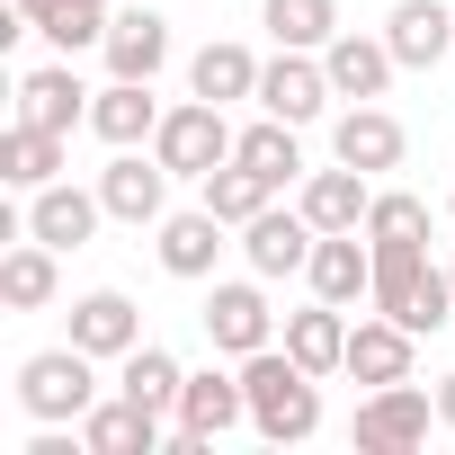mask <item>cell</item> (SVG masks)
I'll return each instance as SVG.
<instances>
[{"mask_svg": "<svg viewBox=\"0 0 455 455\" xmlns=\"http://www.w3.org/2000/svg\"><path fill=\"white\" fill-rule=\"evenodd\" d=\"M242 384H251V428H259L268 446H304V437L322 428V375L295 366L286 339L259 348V357H242Z\"/></svg>", "mask_w": 455, "mask_h": 455, "instance_id": "1", "label": "cell"}, {"mask_svg": "<svg viewBox=\"0 0 455 455\" xmlns=\"http://www.w3.org/2000/svg\"><path fill=\"white\" fill-rule=\"evenodd\" d=\"M375 313H393L402 331L437 339L455 313V277L428 268V242H375Z\"/></svg>", "mask_w": 455, "mask_h": 455, "instance_id": "2", "label": "cell"}, {"mask_svg": "<svg viewBox=\"0 0 455 455\" xmlns=\"http://www.w3.org/2000/svg\"><path fill=\"white\" fill-rule=\"evenodd\" d=\"M205 339H214V357H259V348H277V304H268V277L251 268V277H205Z\"/></svg>", "mask_w": 455, "mask_h": 455, "instance_id": "3", "label": "cell"}, {"mask_svg": "<svg viewBox=\"0 0 455 455\" xmlns=\"http://www.w3.org/2000/svg\"><path fill=\"white\" fill-rule=\"evenodd\" d=\"M90 402H99V357L90 348H36V357H19V411L28 419H90Z\"/></svg>", "mask_w": 455, "mask_h": 455, "instance_id": "4", "label": "cell"}, {"mask_svg": "<svg viewBox=\"0 0 455 455\" xmlns=\"http://www.w3.org/2000/svg\"><path fill=\"white\" fill-rule=\"evenodd\" d=\"M233 143H242V125L223 116L214 99H179V108H161V134H152V152H161V170L170 179H205V170H223L233 161Z\"/></svg>", "mask_w": 455, "mask_h": 455, "instance_id": "5", "label": "cell"}, {"mask_svg": "<svg viewBox=\"0 0 455 455\" xmlns=\"http://www.w3.org/2000/svg\"><path fill=\"white\" fill-rule=\"evenodd\" d=\"M428 419H437V393H419V384H375V393L357 402L348 437H357V455H411V446H428Z\"/></svg>", "mask_w": 455, "mask_h": 455, "instance_id": "6", "label": "cell"}, {"mask_svg": "<svg viewBox=\"0 0 455 455\" xmlns=\"http://www.w3.org/2000/svg\"><path fill=\"white\" fill-rule=\"evenodd\" d=\"M233 428H251V384L242 375H223V366H205V375H188V393H179V411H170V446H214V437H233Z\"/></svg>", "mask_w": 455, "mask_h": 455, "instance_id": "7", "label": "cell"}, {"mask_svg": "<svg viewBox=\"0 0 455 455\" xmlns=\"http://www.w3.org/2000/svg\"><path fill=\"white\" fill-rule=\"evenodd\" d=\"M99 205H108V223L152 233V223L170 214V170H161V152H152V143H125V152L99 170Z\"/></svg>", "mask_w": 455, "mask_h": 455, "instance_id": "8", "label": "cell"}, {"mask_svg": "<svg viewBox=\"0 0 455 455\" xmlns=\"http://www.w3.org/2000/svg\"><path fill=\"white\" fill-rule=\"evenodd\" d=\"M402 152H411V134H402V116H393L384 99H348V108H339V125H331V161L384 179V170H402Z\"/></svg>", "mask_w": 455, "mask_h": 455, "instance_id": "9", "label": "cell"}, {"mask_svg": "<svg viewBox=\"0 0 455 455\" xmlns=\"http://www.w3.org/2000/svg\"><path fill=\"white\" fill-rule=\"evenodd\" d=\"M223 233H233V223H223L214 205H179V214H161V223H152V259H161L170 277L205 286V277H214V259H223Z\"/></svg>", "mask_w": 455, "mask_h": 455, "instance_id": "10", "label": "cell"}, {"mask_svg": "<svg viewBox=\"0 0 455 455\" xmlns=\"http://www.w3.org/2000/svg\"><path fill=\"white\" fill-rule=\"evenodd\" d=\"M331 99H339V90H331V63H322V54H304V45H277V63H259V108H268V116H286V125H313Z\"/></svg>", "mask_w": 455, "mask_h": 455, "instance_id": "11", "label": "cell"}, {"mask_svg": "<svg viewBox=\"0 0 455 455\" xmlns=\"http://www.w3.org/2000/svg\"><path fill=\"white\" fill-rule=\"evenodd\" d=\"M304 286H313L322 304H339V313L375 304V242H366V233H322L313 259H304Z\"/></svg>", "mask_w": 455, "mask_h": 455, "instance_id": "12", "label": "cell"}, {"mask_svg": "<svg viewBox=\"0 0 455 455\" xmlns=\"http://www.w3.org/2000/svg\"><path fill=\"white\" fill-rule=\"evenodd\" d=\"M313 242H322V233H313V214H304V205H268V214L242 223V259H251L268 286H277V277H304Z\"/></svg>", "mask_w": 455, "mask_h": 455, "instance_id": "13", "label": "cell"}, {"mask_svg": "<svg viewBox=\"0 0 455 455\" xmlns=\"http://www.w3.org/2000/svg\"><path fill=\"white\" fill-rule=\"evenodd\" d=\"M99 223H108L99 188H72V179H54V188H36V196H28L19 233H36V242H54V251H90V233H99Z\"/></svg>", "mask_w": 455, "mask_h": 455, "instance_id": "14", "label": "cell"}, {"mask_svg": "<svg viewBox=\"0 0 455 455\" xmlns=\"http://www.w3.org/2000/svg\"><path fill=\"white\" fill-rule=\"evenodd\" d=\"M384 45L402 54V72H437L455 54V0H393L384 10Z\"/></svg>", "mask_w": 455, "mask_h": 455, "instance_id": "15", "label": "cell"}, {"mask_svg": "<svg viewBox=\"0 0 455 455\" xmlns=\"http://www.w3.org/2000/svg\"><path fill=\"white\" fill-rule=\"evenodd\" d=\"M72 348H90L99 366H116L125 348H143V313H134V295H116V286L72 295Z\"/></svg>", "mask_w": 455, "mask_h": 455, "instance_id": "16", "label": "cell"}, {"mask_svg": "<svg viewBox=\"0 0 455 455\" xmlns=\"http://www.w3.org/2000/svg\"><path fill=\"white\" fill-rule=\"evenodd\" d=\"M411 366H419V331H402L393 313L348 322V366H339V375H357V384L375 393V384H411Z\"/></svg>", "mask_w": 455, "mask_h": 455, "instance_id": "17", "label": "cell"}, {"mask_svg": "<svg viewBox=\"0 0 455 455\" xmlns=\"http://www.w3.org/2000/svg\"><path fill=\"white\" fill-rule=\"evenodd\" d=\"M161 437H170V419L143 411L134 393H99L90 419H81V446L90 455H161Z\"/></svg>", "mask_w": 455, "mask_h": 455, "instance_id": "18", "label": "cell"}, {"mask_svg": "<svg viewBox=\"0 0 455 455\" xmlns=\"http://www.w3.org/2000/svg\"><path fill=\"white\" fill-rule=\"evenodd\" d=\"M295 205L313 214V233H366V205H375V179H366V170H348V161H331V170H304Z\"/></svg>", "mask_w": 455, "mask_h": 455, "instance_id": "19", "label": "cell"}, {"mask_svg": "<svg viewBox=\"0 0 455 455\" xmlns=\"http://www.w3.org/2000/svg\"><path fill=\"white\" fill-rule=\"evenodd\" d=\"M99 54H108V81H161V63H170V19H161V10H116Z\"/></svg>", "mask_w": 455, "mask_h": 455, "instance_id": "20", "label": "cell"}, {"mask_svg": "<svg viewBox=\"0 0 455 455\" xmlns=\"http://www.w3.org/2000/svg\"><path fill=\"white\" fill-rule=\"evenodd\" d=\"M90 99H99V90H81L72 54H63V63H36V72H19V116H28V125H54V134H72V125H90Z\"/></svg>", "mask_w": 455, "mask_h": 455, "instance_id": "21", "label": "cell"}, {"mask_svg": "<svg viewBox=\"0 0 455 455\" xmlns=\"http://www.w3.org/2000/svg\"><path fill=\"white\" fill-rule=\"evenodd\" d=\"M63 161H72V134H54V125H28V116H10V134H0V179H10L19 196L54 188V179H63Z\"/></svg>", "mask_w": 455, "mask_h": 455, "instance_id": "22", "label": "cell"}, {"mask_svg": "<svg viewBox=\"0 0 455 455\" xmlns=\"http://www.w3.org/2000/svg\"><path fill=\"white\" fill-rule=\"evenodd\" d=\"M10 10L54 45V54H90L108 45V19H116V0H10Z\"/></svg>", "mask_w": 455, "mask_h": 455, "instance_id": "23", "label": "cell"}, {"mask_svg": "<svg viewBox=\"0 0 455 455\" xmlns=\"http://www.w3.org/2000/svg\"><path fill=\"white\" fill-rule=\"evenodd\" d=\"M322 63H331V90H339V99H384L393 72H402V54H393L384 36H357V28H339V36L322 45Z\"/></svg>", "mask_w": 455, "mask_h": 455, "instance_id": "24", "label": "cell"}, {"mask_svg": "<svg viewBox=\"0 0 455 455\" xmlns=\"http://www.w3.org/2000/svg\"><path fill=\"white\" fill-rule=\"evenodd\" d=\"M63 295V251L54 242H10V251H0V304H10V313H45Z\"/></svg>", "mask_w": 455, "mask_h": 455, "instance_id": "25", "label": "cell"}, {"mask_svg": "<svg viewBox=\"0 0 455 455\" xmlns=\"http://www.w3.org/2000/svg\"><path fill=\"white\" fill-rule=\"evenodd\" d=\"M90 134H99L108 152L152 143V134H161V99H152V81H108V90L90 99Z\"/></svg>", "mask_w": 455, "mask_h": 455, "instance_id": "26", "label": "cell"}, {"mask_svg": "<svg viewBox=\"0 0 455 455\" xmlns=\"http://www.w3.org/2000/svg\"><path fill=\"white\" fill-rule=\"evenodd\" d=\"M277 339H286V357H295V366H313V375H339V366H348V313H339V304H322V295H313L304 313H286V331H277Z\"/></svg>", "mask_w": 455, "mask_h": 455, "instance_id": "27", "label": "cell"}, {"mask_svg": "<svg viewBox=\"0 0 455 455\" xmlns=\"http://www.w3.org/2000/svg\"><path fill=\"white\" fill-rule=\"evenodd\" d=\"M188 90H196V99H214V108L259 99V54H251V45H233V36H214V45H196V54H188Z\"/></svg>", "mask_w": 455, "mask_h": 455, "instance_id": "28", "label": "cell"}, {"mask_svg": "<svg viewBox=\"0 0 455 455\" xmlns=\"http://www.w3.org/2000/svg\"><path fill=\"white\" fill-rule=\"evenodd\" d=\"M116 393H134L143 411H161V419H170V411H179V393H188V366H179L161 339H143V348H125V357H116Z\"/></svg>", "mask_w": 455, "mask_h": 455, "instance_id": "29", "label": "cell"}, {"mask_svg": "<svg viewBox=\"0 0 455 455\" xmlns=\"http://www.w3.org/2000/svg\"><path fill=\"white\" fill-rule=\"evenodd\" d=\"M196 205H214V214L233 223V233H242L251 214H268V205H277V179H259V170H251V161L233 152L223 170H205V179H196Z\"/></svg>", "mask_w": 455, "mask_h": 455, "instance_id": "30", "label": "cell"}, {"mask_svg": "<svg viewBox=\"0 0 455 455\" xmlns=\"http://www.w3.org/2000/svg\"><path fill=\"white\" fill-rule=\"evenodd\" d=\"M259 179H277V188H304V143H295V125L286 116H268L259 108V125H242V143H233Z\"/></svg>", "mask_w": 455, "mask_h": 455, "instance_id": "31", "label": "cell"}, {"mask_svg": "<svg viewBox=\"0 0 455 455\" xmlns=\"http://www.w3.org/2000/svg\"><path fill=\"white\" fill-rule=\"evenodd\" d=\"M259 28H268L277 45H304V54H322V45L339 36V0H268V10H259Z\"/></svg>", "mask_w": 455, "mask_h": 455, "instance_id": "32", "label": "cell"}, {"mask_svg": "<svg viewBox=\"0 0 455 455\" xmlns=\"http://www.w3.org/2000/svg\"><path fill=\"white\" fill-rule=\"evenodd\" d=\"M366 242H428V205L411 188H375L366 205Z\"/></svg>", "mask_w": 455, "mask_h": 455, "instance_id": "33", "label": "cell"}, {"mask_svg": "<svg viewBox=\"0 0 455 455\" xmlns=\"http://www.w3.org/2000/svg\"><path fill=\"white\" fill-rule=\"evenodd\" d=\"M437 428H455V375H437Z\"/></svg>", "mask_w": 455, "mask_h": 455, "instance_id": "34", "label": "cell"}, {"mask_svg": "<svg viewBox=\"0 0 455 455\" xmlns=\"http://www.w3.org/2000/svg\"><path fill=\"white\" fill-rule=\"evenodd\" d=\"M446 277H455V259H446Z\"/></svg>", "mask_w": 455, "mask_h": 455, "instance_id": "35", "label": "cell"}, {"mask_svg": "<svg viewBox=\"0 0 455 455\" xmlns=\"http://www.w3.org/2000/svg\"><path fill=\"white\" fill-rule=\"evenodd\" d=\"M446 214H455V196H446Z\"/></svg>", "mask_w": 455, "mask_h": 455, "instance_id": "36", "label": "cell"}]
</instances>
